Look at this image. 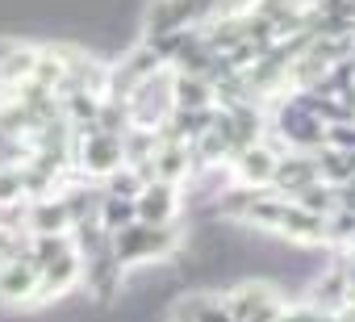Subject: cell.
I'll return each mask as SVG.
<instances>
[{"label": "cell", "mask_w": 355, "mask_h": 322, "mask_svg": "<svg viewBox=\"0 0 355 322\" xmlns=\"http://www.w3.org/2000/svg\"><path fill=\"white\" fill-rule=\"evenodd\" d=\"M96 222H101L109 235H117V230L134 226V222H138L134 197H113V193H101V205H96Z\"/></svg>", "instance_id": "obj_9"}, {"label": "cell", "mask_w": 355, "mask_h": 322, "mask_svg": "<svg viewBox=\"0 0 355 322\" xmlns=\"http://www.w3.org/2000/svg\"><path fill=\"white\" fill-rule=\"evenodd\" d=\"M80 280H84V260H80V251L71 247V251H63V255L38 264V301H59V297H67Z\"/></svg>", "instance_id": "obj_4"}, {"label": "cell", "mask_w": 355, "mask_h": 322, "mask_svg": "<svg viewBox=\"0 0 355 322\" xmlns=\"http://www.w3.org/2000/svg\"><path fill=\"white\" fill-rule=\"evenodd\" d=\"M113 247V260L121 268H138V264H155V260H167L180 251V230L175 226H146V222H134L125 230H117L109 239Z\"/></svg>", "instance_id": "obj_1"}, {"label": "cell", "mask_w": 355, "mask_h": 322, "mask_svg": "<svg viewBox=\"0 0 355 322\" xmlns=\"http://www.w3.org/2000/svg\"><path fill=\"white\" fill-rule=\"evenodd\" d=\"M226 305H230V314H234V322H280L284 318V297L272 289V285H263V280H243V285H234L230 293H226Z\"/></svg>", "instance_id": "obj_2"}, {"label": "cell", "mask_w": 355, "mask_h": 322, "mask_svg": "<svg viewBox=\"0 0 355 322\" xmlns=\"http://www.w3.org/2000/svg\"><path fill=\"white\" fill-rule=\"evenodd\" d=\"M318 180H322L318 155H313V151H293V155H284V159H280L272 189H276L280 197H297V193H305V189H309V185H318Z\"/></svg>", "instance_id": "obj_7"}, {"label": "cell", "mask_w": 355, "mask_h": 322, "mask_svg": "<svg viewBox=\"0 0 355 322\" xmlns=\"http://www.w3.org/2000/svg\"><path fill=\"white\" fill-rule=\"evenodd\" d=\"M138 222L146 226H175V214H180V185H163V180H146L142 193L134 197Z\"/></svg>", "instance_id": "obj_5"}, {"label": "cell", "mask_w": 355, "mask_h": 322, "mask_svg": "<svg viewBox=\"0 0 355 322\" xmlns=\"http://www.w3.org/2000/svg\"><path fill=\"white\" fill-rule=\"evenodd\" d=\"M0 301L5 305L38 301V264L30 255H13L0 264Z\"/></svg>", "instance_id": "obj_6"}, {"label": "cell", "mask_w": 355, "mask_h": 322, "mask_svg": "<svg viewBox=\"0 0 355 322\" xmlns=\"http://www.w3.org/2000/svg\"><path fill=\"white\" fill-rule=\"evenodd\" d=\"M76 218L63 197H38L26 205V230L30 235H71Z\"/></svg>", "instance_id": "obj_8"}, {"label": "cell", "mask_w": 355, "mask_h": 322, "mask_svg": "<svg viewBox=\"0 0 355 322\" xmlns=\"http://www.w3.org/2000/svg\"><path fill=\"white\" fill-rule=\"evenodd\" d=\"M230 159H234V164H230L234 168V180L243 189H272L276 168H280V151H272L263 138L251 142V146H243V151H234Z\"/></svg>", "instance_id": "obj_3"}]
</instances>
